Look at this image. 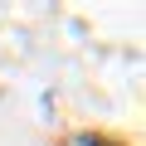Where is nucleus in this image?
<instances>
[{"label":"nucleus","instance_id":"nucleus-1","mask_svg":"<svg viewBox=\"0 0 146 146\" xmlns=\"http://www.w3.org/2000/svg\"><path fill=\"white\" fill-rule=\"evenodd\" d=\"M83 146H117V141H102V136H83Z\"/></svg>","mask_w":146,"mask_h":146}]
</instances>
